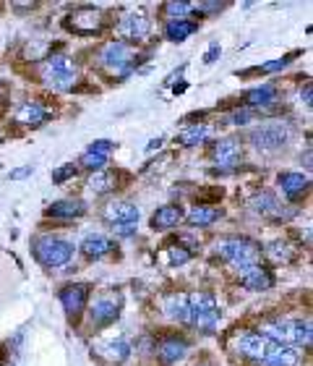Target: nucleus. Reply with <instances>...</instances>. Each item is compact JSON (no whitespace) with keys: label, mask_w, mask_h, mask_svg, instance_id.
I'll list each match as a JSON object with an SVG mask.
<instances>
[{"label":"nucleus","mask_w":313,"mask_h":366,"mask_svg":"<svg viewBox=\"0 0 313 366\" xmlns=\"http://www.w3.org/2000/svg\"><path fill=\"white\" fill-rule=\"evenodd\" d=\"M261 335L269 343L308 348L311 346V322H303V319H277V322H272V325H266L261 330Z\"/></svg>","instance_id":"f257e3e1"},{"label":"nucleus","mask_w":313,"mask_h":366,"mask_svg":"<svg viewBox=\"0 0 313 366\" xmlns=\"http://www.w3.org/2000/svg\"><path fill=\"white\" fill-rule=\"evenodd\" d=\"M188 322L206 335H212L217 330V322H219V309H217L214 296H209V293L188 296Z\"/></svg>","instance_id":"f03ea898"},{"label":"nucleus","mask_w":313,"mask_h":366,"mask_svg":"<svg viewBox=\"0 0 313 366\" xmlns=\"http://www.w3.org/2000/svg\"><path fill=\"white\" fill-rule=\"evenodd\" d=\"M217 254L222 259H227L233 267H248V265H259L261 248L259 244L248 241V238H225L217 244Z\"/></svg>","instance_id":"7ed1b4c3"},{"label":"nucleus","mask_w":313,"mask_h":366,"mask_svg":"<svg viewBox=\"0 0 313 366\" xmlns=\"http://www.w3.org/2000/svg\"><path fill=\"white\" fill-rule=\"evenodd\" d=\"M34 257L45 267H63L73 259V244L58 236H42L34 241Z\"/></svg>","instance_id":"20e7f679"},{"label":"nucleus","mask_w":313,"mask_h":366,"mask_svg":"<svg viewBox=\"0 0 313 366\" xmlns=\"http://www.w3.org/2000/svg\"><path fill=\"white\" fill-rule=\"evenodd\" d=\"M42 76L48 81L52 90L58 92H68L76 87L78 81V71L73 66V60L66 58V55H52V58L45 60L42 66Z\"/></svg>","instance_id":"39448f33"},{"label":"nucleus","mask_w":313,"mask_h":366,"mask_svg":"<svg viewBox=\"0 0 313 366\" xmlns=\"http://www.w3.org/2000/svg\"><path fill=\"white\" fill-rule=\"evenodd\" d=\"M287 139H290L287 126H282V123H264V126L251 131L248 141H251L259 152H277V149H282L284 144H287Z\"/></svg>","instance_id":"423d86ee"},{"label":"nucleus","mask_w":313,"mask_h":366,"mask_svg":"<svg viewBox=\"0 0 313 366\" xmlns=\"http://www.w3.org/2000/svg\"><path fill=\"white\" fill-rule=\"evenodd\" d=\"M131 60H133V50L128 42H110L99 52V63L105 69L115 71V73H123V71L131 69Z\"/></svg>","instance_id":"0eeeda50"},{"label":"nucleus","mask_w":313,"mask_h":366,"mask_svg":"<svg viewBox=\"0 0 313 366\" xmlns=\"http://www.w3.org/2000/svg\"><path fill=\"white\" fill-rule=\"evenodd\" d=\"M66 27L76 34H97L105 27V13L97 8H78L66 19Z\"/></svg>","instance_id":"6e6552de"},{"label":"nucleus","mask_w":313,"mask_h":366,"mask_svg":"<svg viewBox=\"0 0 313 366\" xmlns=\"http://www.w3.org/2000/svg\"><path fill=\"white\" fill-rule=\"evenodd\" d=\"M149 31H152V21L144 16V13H126L123 19L117 21V34L123 40H144Z\"/></svg>","instance_id":"1a4fd4ad"},{"label":"nucleus","mask_w":313,"mask_h":366,"mask_svg":"<svg viewBox=\"0 0 313 366\" xmlns=\"http://www.w3.org/2000/svg\"><path fill=\"white\" fill-rule=\"evenodd\" d=\"M251 209H254L256 215L269 218V220L293 218V209H284L282 204L277 202V197H274V194H266V191H261V194H256V197L251 199Z\"/></svg>","instance_id":"9d476101"},{"label":"nucleus","mask_w":313,"mask_h":366,"mask_svg":"<svg viewBox=\"0 0 313 366\" xmlns=\"http://www.w3.org/2000/svg\"><path fill=\"white\" fill-rule=\"evenodd\" d=\"M87 301H89V286H84V283L66 286L60 290V304H63V309L68 311L71 319H76L78 314L87 309Z\"/></svg>","instance_id":"9b49d317"},{"label":"nucleus","mask_w":313,"mask_h":366,"mask_svg":"<svg viewBox=\"0 0 313 366\" xmlns=\"http://www.w3.org/2000/svg\"><path fill=\"white\" fill-rule=\"evenodd\" d=\"M238 277H240V286L248 288V290H269L272 288V275L269 269L261 267V265H248V267L238 269Z\"/></svg>","instance_id":"f8f14e48"},{"label":"nucleus","mask_w":313,"mask_h":366,"mask_svg":"<svg viewBox=\"0 0 313 366\" xmlns=\"http://www.w3.org/2000/svg\"><path fill=\"white\" fill-rule=\"evenodd\" d=\"M235 351L245 358H261L266 356V351H269V340L264 335H259V332H245L235 340Z\"/></svg>","instance_id":"ddd939ff"},{"label":"nucleus","mask_w":313,"mask_h":366,"mask_svg":"<svg viewBox=\"0 0 313 366\" xmlns=\"http://www.w3.org/2000/svg\"><path fill=\"white\" fill-rule=\"evenodd\" d=\"M117 309H120V301L115 296H99L94 304H92V311H89V319L92 325H110L117 319Z\"/></svg>","instance_id":"4468645a"},{"label":"nucleus","mask_w":313,"mask_h":366,"mask_svg":"<svg viewBox=\"0 0 313 366\" xmlns=\"http://www.w3.org/2000/svg\"><path fill=\"white\" fill-rule=\"evenodd\" d=\"M141 209L133 202H110L105 207V220L110 225H123V223H138Z\"/></svg>","instance_id":"2eb2a0df"},{"label":"nucleus","mask_w":313,"mask_h":366,"mask_svg":"<svg viewBox=\"0 0 313 366\" xmlns=\"http://www.w3.org/2000/svg\"><path fill=\"white\" fill-rule=\"evenodd\" d=\"M212 157H214L217 165L222 168H233L240 162V141L238 139H219L212 149Z\"/></svg>","instance_id":"dca6fc26"},{"label":"nucleus","mask_w":313,"mask_h":366,"mask_svg":"<svg viewBox=\"0 0 313 366\" xmlns=\"http://www.w3.org/2000/svg\"><path fill=\"white\" fill-rule=\"evenodd\" d=\"M298 358H300L298 348L269 343V351H266V356L261 358V364L264 366H298Z\"/></svg>","instance_id":"f3484780"},{"label":"nucleus","mask_w":313,"mask_h":366,"mask_svg":"<svg viewBox=\"0 0 313 366\" xmlns=\"http://www.w3.org/2000/svg\"><path fill=\"white\" fill-rule=\"evenodd\" d=\"M180 220H183V209L175 207V204H167V207H159L154 215H152V228L170 230V228H175Z\"/></svg>","instance_id":"a211bd4d"},{"label":"nucleus","mask_w":313,"mask_h":366,"mask_svg":"<svg viewBox=\"0 0 313 366\" xmlns=\"http://www.w3.org/2000/svg\"><path fill=\"white\" fill-rule=\"evenodd\" d=\"M277 183H279L284 197L290 199H298L300 194L308 191V178H305L303 173H282V176L277 178Z\"/></svg>","instance_id":"6ab92c4d"},{"label":"nucleus","mask_w":313,"mask_h":366,"mask_svg":"<svg viewBox=\"0 0 313 366\" xmlns=\"http://www.w3.org/2000/svg\"><path fill=\"white\" fill-rule=\"evenodd\" d=\"M48 115L50 113L39 102H24L19 113H16V123H21V126H42L48 120Z\"/></svg>","instance_id":"aec40b11"},{"label":"nucleus","mask_w":313,"mask_h":366,"mask_svg":"<svg viewBox=\"0 0 313 366\" xmlns=\"http://www.w3.org/2000/svg\"><path fill=\"white\" fill-rule=\"evenodd\" d=\"M186 340H177V337H167V340H162L159 343V348H156V353H159V358H162V364H175L177 358L186 356Z\"/></svg>","instance_id":"412c9836"},{"label":"nucleus","mask_w":313,"mask_h":366,"mask_svg":"<svg viewBox=\"0 0 313 366\" xmlns=\"http://www.w3.org/2000/svg\"><path fill=\"white\" fill-rule=\"evenodd\" d=\"M245 102H248V110H259V108H269L272 102H277V90L272 84H264V87H256L245 94Z\"/></svg>","instance_id":"4be33fe9"},{"label":"nucleus","mask_w":313,"mask_h":366,"mask_svg":"<svg viewBox=\"0 0 313 366\" xmlns=\"http://www.w3.org/2000/svg\"><path fill=\"white\" fill-rule=\"evenodd\" d=\"M52 218H81L84 212H87V207H84V202H78V199H63V202H55V204H50L48 209Z\"/></svg>","instance_id":"5701e85b"},{"label":"nucleus","mask_w":313,"mask_h":366,"mask_svg":"<svg viewBox=\"0 0 313 366\" xmlns=\"http://www.w3.org/2000/svg\"><path fill=\"white\" fill-rule=\"evenodd\" d=\"M165 314L167 319L188 322V296H183V293H170V296L165 298Z\"/></svg>","instance_id":"b1692460"},{"label":"nucleus","mask_w":313,"mask_h":366,"mask_svg":"<svg viewBox=\"0 0 313 366\" xmlns=\"http://www.w3.org/2000/svg\"><path fill=\"white\" fill-rule=\"evenodd\" d=\"M112 241L105 236H87L84 238V244H81V251L92 259H99V257H108L110 251H112Z\"/></svg>","instance_id":"393cba45"},{"label":"nucleus","mask_w":313,"mask_h":366,"mask_svg":"<svg viewBox=\"0 0 313 366\" xmlns=\"http://www.w3.org/2000/svg\"><path fill=\"white\" fill-rule=\"evenodd\" d=\"M186 220L191 223V225H196V228H204V225H212V223L219 220V209L206 207V204H198V207H194L191 212H188Z\"/></svg>","instance_id":"a878e982"},{"label":"nucleus","mask_w":313,"mask_h":366,"mask_svg":"<svg viewBox=\"0 0 313 366\" xmlns=\"http://www.w3.org/2000/svg\"><path fill=\"white\" fill-rule=\"evenodd\" d=\"M209 136H212V126H206V123H194V126H188V129L180 134V144H186V147H198V144H204Z\"/></svg>","instance_id":"bb28decb"},{"label":"nucleus","mask_w":313,"mask_h":366,"mask_svg":"<svg viewBox=\"0 0 313 366\" xmlns=\"http://www.w3.org/2000/svg\"><path fill=\"white\" fill-rule=\"evenodd\" d=\"M97 351L105 358H108V361H112V364H123V361L131 356V346H128L126 340H115V343H102Z\"/></svg>","instance_id":"cd10ccee"},{"label":"nucleus","mask_w":313,"mask_h":366,"mask_svg":"<svg viewBox=\"0 0 313 366\" xmlns=\"http://www.w3.org/2000/svg\"><path fill=\"white\" fill-rule=\"evenodd\" d=\"M194 31H196L194 21L177 19V21H170V24H167L165 34H167V40H170V42H183L186 37H191Z\"/></svg>","instance_id":"c85d7f7f"},{"label":"nucleus","mask_w":313,"mask_h":366,"mask_svg":"<svg viewBox=\"0 0 313 366\" xmlns=\"http://www.w3.org/2000/svg\"><path fill=\"white\" fill-rule=\"evenodd\" d=\"M266 257L272 259L274 265H287V262H293V248L287 241H272L266 246Z\"/></svg>","instance_id":"c756f323"},{"label":"nucleus","mask_w":313,"mask_h":366,"mask_svg":"<svg viewBox=\"0 0 313 366\" xmlns=\"http://www.w3.org/2000/svg\"><path fill=\"white\" fill-rule=\"evenodd\" d=\"M89 188L94 191V194H108L115 188V176L108 173V170H97V173H92V178H89Z\"/></svg>","instance_id":"7c9ffc66"},{"label":"nucleus","mask_w":313,"mask_h":366,"mask_svg":"<svg viewBox=\"0 0 313 366\" xmlns=\"http://www.w3.org/2000/svg\"><path fill=\"white\" fill-rule=\"evenodd\" d=\"M81 165L89 168L92 173H97V170H105L108 157H105V155H94V152H84V155H81Z\"/></svg>","instance_id":"2f4dec72"},{"label":"nucleus","mask_w":313,"mask_h":366,"mask_svg":"<svg viewBox=\"0 0 313 366\" xmlns=\"http://www.w3.org/2000/svg\"><path fill=\"white\" fill-rule=\"evenodd\" d=\"M167 257H170V265H173V267H180V265H186L188 259H191V251L183 246H170L167 248Z\"/></svg>","instance_id":"473e14b6"},{"label":"nucleus","mask_w":313,"mask_h":366,"mask_svg":"<svg viewBox=\"0 0 313 366\" xmlns=\"http://www.w3.org/2000/svg\"><path fill=\"white\" fill-rule=\"evenodd\" d=\"M165 10L173 16V21H177V19H183L188 10H194V6H191V3H167Z\"/></svg>","instance_id":"72a5a7b5"},{"label":"nucleus","mask_w":313,"mask_h":366,"mask_svg":"<svg viewBox=\"0 0 313 366\" xmlns=\"http://www.w3.org/2000/svg\"><path fill=\"white\" fill-rule=\"evenodd\" d=\"M254 115H256V110H238V113H233L230 115V123H235V126H245V123H251L254 120Z\"/></svg>","instance_id":"f704fd0d"},{"label":"nucleus","mask_w":313,"mask_h":366,"mask_svg":"<svg viewBox=\"0 0 313 366\" xmlns=\"http://www.w3.org/2000/svg\"><path fill=\"white\" fill-rule=\"evenodd\" d=\"M76 176V165H63V168H58L55 173H52V181L55 183H63V181H68Z\"/></svg>","instance_id":"c9c22d12"},{"label":"nucleus","mask_w":313,"mask_h":366,"mask_svg":"<svg viewBox=\"0 0 313 366\" xmlns=\"http://www.w3.org/2000/svg\"><path fill=\"white\" fill-rule=\"evenodd\" d=\"M295 58V52L293 55H284V58H277V60H272V63H264V66H261V71H264V73H272V71H279V69H284V66H287V63H290V60Z\"/></svg>","instance_id":"e433bc0d"},{"label":"nucleus","mask_w":313,"mask_h":366,"mask_svg":"<svg viewBox=\"0 0 313 366\" xmlns=\"http://www.w3.org/2000/svg\"><path fill=\"white\" fill-rule=\"evenodd\" d=\"M110 149H112V141H108V139H97V141H92L89 152H94V155H105V157H108Z\"/></svg>","instance_id":"4c0bfd02"},{"label":"nucleus","mask_w":313,"mask_h":366,"mask_svg":"<svg viewBox=\"0 0 313 366\" xmlns=\"http://www.w3.org/2000/svg\"><path fill=\"white\" fill-rule=\"evenodd\" d=\"M115 236H133L136 233V223H123V225H112Z\"/></svg>","instance_id":"58836bf2"},{"label":"nucleus","mask_w":313,"mask_h":366,"mask_svg":"<svg viewBox=\"0 0 313 366\" xmlns=\"http://www.w3.org/2000/svg\"><path fill=\"white\" fill-rule=\"evenodd\" d=\"M194 8L196 10H222V6H219V3H198Z\"/></svg>","instance_id":"ea45409f"},{"label":"nucleus","mask_w":313,"mask_h":366,"mask_svg":"<svg viewBox=\"0 0 313 366\" xmlns=\"http://www.w3.org/2000/svg\"><path fill=\"white\" fill-rule=\"evenodd\" d=\"M217 55H219V45H212V48H209V52H206L204 63H214Z\"/></svg>","instance_id":"a19ab883"},{"label":"nucleus","mask_w":313,"mask_h":366,"mask_svg":"<svg viewBox=\"0 0 313 366\" xmlns=\"http://www.w3.org/2000/svg\"><path fill=\"white\" fill-rule=\"evenodd\" d=\"M29 173H31V168H19L10 173V178H24V176H29Z\"/></svg>","instance_id":"79ce46f5"},{"label":"nucleus","mask_w":313,"mask_h":366,"mask_svg":"<svg viewBox=\"0 0 313 366\" xmlns=\"http://www.w3.org/2000/svg\"><path fill=\"white\" fill-rule=\"evenodd\" d=\"M300 99H303L305 105H311V84H305V90L300 92Z\"/></svg>","instance_id":"37998d69"}]
</instances>
